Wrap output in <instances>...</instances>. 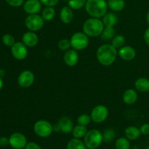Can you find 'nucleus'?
Returning <instances> with one entry per match:
<instances>
[{
    "label": "nucleus",
    "instance_id": "f257e3e1",
    "mask_svg": "<svg viewBox=\"0 0 149 149\" xmlns=\"http://www.w3.org/2000/svg\"><path fill=\"white\" fill-rule=\"evenodd\" d=\"M118 51L111 44H105L98 47L96 52L97 61L104 66H109L115 62Z\"/></svg>",
    "mask_w": 149,
    "mask_h": 149
},
{
    "label": "nucleus",
    "instance_id": "f03ea898",
    "mask_svg": "<svg viewBox=\"0 0 149 149\" xmlns=\"http://www.w3.org/2000/svg\"><path fill=\"white\" fill-rule=\"evenodd\" d=\"M85 10L91 17L101 18L108 12V3L106 0H87Z\"/></svg>",
    "mask_w": 149,
    "mask_h": 149
},
{
    "label": "nucleus",
    "instance_id": "7ed1b4c3",
    "mask_svg": "<svg viewBox=\"0 0 149 149\" xmlns=\"http://www.w3.org/2000/svg\"><path fill=\"white\" fill-rule=\"evenodd\" d=\"M105 26L100 18L90 17L85 20L83 24V32L90 37H97L100 36Z\"/></svg>",
    "mask_w": 149,
    "mask_h": 149
},
{
    "label": "nucleus",
    "instance_id": "20e7f679",
    "mask_svg": "<svg viewBox=\"0 0 149 149\" xmlns=\"http://www.w3.org/2000/svg\"><path fill=\"white\" fill-rule=\"evenodd\" d=\"M103 141V133L97 130L87 131L84 138V143L87 148L96 149L101 145Z\"/></svg>",
    "mask_w": 149,
    "mask_h": 149
},
{
    "label": "nucleus",
    "instance_id": "39448f33",
    "mask_svg": "<svg viewBox=\"0 0 149 149\" xmlns=\"http://www.w3.org/2000/svg\"><path fill=\"white\" fill-rule=\"evenodd\" d=\"M71 47L77 51L83 50L89 45V36L84 32L78 31L74 33L71 36Z\"/></svg>",
    "mask_w": 149,
    "mask_h": 149
},
{
    "label": "nucleus",
    "instance_id": "423d86ee",
    "mask_svg": "<svg viewBox=\"0 0 149 149\" xmlns=\"http://www.w3.org/2000/svg\"><path fill=\"white\" fill-rule=\"evenodd\" d=\"M33 131L37 136L40 138H47L50 136L53 132V126L45 119H40L35 122L33 125Z\"/></svg>",
    "mask_w": 149,
    "mask_h": 149
},
{
    "label": "nucleus",
    "instance_id": "0eeeda50",
    "mask_svg": "<svg viewBox=\"0 0 149 149\" xmlns=\"http://www.w3.org/2000/svg\"><path fill=\"white\" fill-rule=\"evenodd\" d=\"M45 20L42 16L38 14L29 15L25 20V26L28 30L31 31H39L43 28Z\"/></svg>",
    "mask_w": 149,
    "mask_h": 149
},
{
    "label": "nucleus",
    "instance_id": "6e6552de",
    "mask_svg": "<svg viewBox=\"0 0 149 149\" xmlns=\"http://www.w3.org/2000/svg\"><path fill=\"white\" fill-rule=\"evenodd\" d=\"M109 109L104 105H97L92 110L90 116L93 122L100 124L105 122L109 116Z\"/></svg>",
    "mask_w": 149,
    "mask_h": 149
},
{
    "label": "nucleus",
    "instance_id": "1a4fd4ad",
    "mask_svg": "<svg viewBox=\"0 0 149 149\" xmlns=\"http://www.w3.org/2000/svg\"><path fill=\"white\" fill-rule=\"evenodd\" d=\"M11 53L15 59L23 61L28 55V47L23 42H15L11 47Z\"/></svg>",
    "mask_w": 149,
    "mask_h": 149
},
{
    "label": "nucleus",
    "instance_id": "9d476101",
    "mask_svg": "<svg viewBox=\"0 0 149 149\" xmlns=\"http://www.w3.org/2000/svg\"><path fill=\"white\" fill-rule=\"evenodd\" d=\"M10 146L14 149L25 148L27 143V139L23 134L20 132H15L10 135Z\"/></svg>",
    "mask_w": 149,
    "mask_h": 149
},
{
    "label": "nucleus",
    "instance_id": "9b49d317",
    "mask_svg": "<svg viewBox=\"0 0 149 149\" xmlns=\"http://www.w3.org/2000/svg\"><path fill=\"white\" fill-rule=\"evenodd\" d=\"M35 77L32 71L25 70L22 71L17 78V83L19 86L23 88H28L31 87L34 82Z\"/></svg>",
    "mask_w": 149,
    "mask_h": 149
},
{
    "label": "nucleus",
    "instance_id": "f8f14e48",
    "mask_svg": "<svg viewBox=\"0 0 149 149\" xmlns=\"http://www.w3.org/2000/svg\"><path fill=\"white\" fill-rule=\"evenodd\" d=\"M42 5L39 0H26L23 3V10L28 15L37 14L42 10Z\"/></svg>",
    "mask_w": 149,
    "mask_h": 149
},
{
    "label": "nucleus",
    "instance_id": "ddd939ff",
    "mask_svg": "<svg viewBox=\"0 0 149 149\" xmlns=\"http://www.w3.org/2000/svg\"><path fill=\"white\" fill-rule=\"evenodd\" d=\"M118 55L124 61H130L133 60L136 56V51L132 47L125 45L118 50Z\"/></svg>",
    "mask_w": 149,
    "mask_h": 149
},
{
    "label": "nucleus",
    "instance_id": "4468645a",
    "mask_svg": "<svg viewBox=\"0 0 149 149\" xmlns=\"http://www.w3.org/2000/svg\"><path fill=\"white\" fill-rule=\"evenodd\" d=\"M64 63L69 67H74L79 62V54L77 50L72 49L65 51L63 56Z\"/></svg>",
    "mask_w": 149,
    "mask_h": 149
},
{
    "label": "nucleus",
    "instance_id": "2eb2a0df",
    "mask_svg": "<svg viewBox=\"0 0 149 149\" xmlns=\"http://www.w3.org/2000/svg\"><path fill=\"white\" fill-rule=\"evenodd\" d=\"M22 42L25 44V45L28 47H33L36 46L39 42V37L35 32L29 31L26 32L22 36Z\"/></svg>",
    "mask_w": 149,
    "mask_h": 149
},
{
    "label": "nucleus",
    "instance_id": "dca6fc26",
    "mask_svg": "<svg viewBox=\"0 0 149 149\" xmlns=\"http://www.w3.org/2000/svg\"><path fill=\"white\" fill-rule=\"evenodd\" d=\"M58 125L61 128V132L63 133L68 134L70 132H72L74 129V123L71 119L67 116H63L58 121Z\"/></svg>",
    "mask_w": 149,
    "mask_h": 149
},
{
    "label": "nucleus",
    "instance_id": "f3484780",
    "mask_svg": "<svg viewBox=\"0 0 149 149\" xmlns=\"http://www.w3.org/2000/svg\"><path fill=\"white\" fill-rule=\"evenodd\" d=\"M60 18L65 24L71 23L74 19V13L72 9L69 6H65L63 7L60 12Z\"/></svg>",
    "mask_w": 149,
    "mask_h": 149
},
{
    "label": "nucleus",
    "instance_id": "a211bd4d",
    "mask_svg": "<svg viewBox=\"0 0 149 149\" xmlns=\"http://www.w3.org/2000/svg\"><path fill=\"white\" fill-rule=\"evenodd\" d=\"M138 93L135 90L128 89L123 94V101L127 105H132L138 100Z\"/></svg>",
    "mask_w": 149,
    "mask_h": 149
},
{
    "label": "nucleus",
    "instance_id": "6ab92c4d",
    "mask_svg": "<svg viewBox=\"0 0 149 149\" xmlns=\"http://www.w3.org/2000/svg\"><path fill=\"white\" fill-rule=\"evenodd\" d=\"M125 135L129 141H135L141 137V132L137 127L130 126L125 129Z\"/></svg>",
    "mask_w": 149,
    "mask_h": 149
},
{
    "label": "nucleus",
    "instance_id": "aec40b11",
    "mask_svg": "<svg viewBox=\"0 0 149 149\" xmlns=\"http://www.w3.org/2000/svg\"><path fill=\"white\" fill-rule=\"evenodd\" d=\"M135 87L141 93H148L149 92V79L146 77L138 78L135 81Z\"/></svg>",
    "mask_w": 149,
    "mask_h": 149
},
{
    "label": "nucleus",
    "instance_id": "412c9836",
    "mask_svg": "<svg viewBox=\"0 0 149 149\" xmlns=\"http://www.w3.org/2000/svg\"><path fill=\"white\" fill-rule=\"evenodd\" d=\"M103 24L105 26H110V27H114L115 25L117 23L118 17L116 14L113 13H106L103 17Z\"/></svg>",
    "mask_w": 149,
    "mask_h": 149
},
{
    "label": "nucleus",
    "instance_id": "4be33fe9",
    "mask_svg": "<svg viewBox=\"0 0 149 149\" xmlns=\"http://www.w3.org/2000/svg\"><path fill=\"white\" fill-rule=\"evenodd\" d=\"M108 7L113 12H120L125 7V0H109L107 1Z\"/></svg>",
    "mask_w": 149,
    "mask_h": 149
},
{
    "label": "nucleus",
    "instance_id": "5701e85b",
    "mask_svg": "<svg viewBox=\"0 0 149 149\" xmlns=\"http://www.w3.org/2000/svg\"><path fill=\"white\" fill-rule=\"evenodd\" d=\"M87 126H83V125H77V126H75L73 129L72 131V135L74 136V138H84L85 135L87 132Z\"/></svg>",
    "mask_w": 149,
    "mask_h": 149
},
{
    "label": "nucleus",
    "instance_id": "b1692460",
    "mask_svg": "<svg viewBox=\"0 0 149 149\" xmlns=\"http://www.w3.org/2000/svg\"><path fill=\"white\" fill-rule=\"evenodd\" d=\"M84 142L78 138H73L67 143L66 149H87Z\"/></svg>",
    "mask_w": 149,
    "mask_h": 149
},
{
    "label": "nucleus",
    "instance_id": "393cba45",
    "mask_svg": "<svg viewBox=\"0 0 149 149\" xmlns=\"http://www.w3.org/2000/svg\"><path fill=\"white\" fill-rule=\"evenodd\" d=\"M42 17L45 21H50L55 17V10L53 7H46L42 13Z\"/></svg>",
    "mask_w": 149,
    "mask_h": 149
},
{
    "label": "nucleus",
    "instance_id": "a878e982",
    "mask_svg": "<svg viewBox=\"0 0 149 149\" xmlns=\"http://www.w3.org/2000/svg\"><path fill=\"white\" fill-rule=\"evenodd\" d=\"M101 38L105 41L111 40L115 36V29L113 27L110 26H105L103 32L101 33Z\"/></svg>",
    "mask_w": 149,
    "mask_h": 149
},
{
    "label": "nucleus",
    "instance_id": "bb28decb",
    "mask_svg": "<svg viewBox=\"0 0 149 149\" xmlns=\"http://www.w3.org/2000/svg\"><path fill=\"white\" fill-rule=\"evenodd\" d=\"M125 43H126V39L122 35H115L111 39V45L116 49H120L121 47L125 46Z\"/></svg>",
    "mask_w": 149,
    "mask_h": 149
},
{
    "label": "nucleus",
    "instance_id": "cd10ccee",
    "mask_svg": "<svg viewBox=\"0 0 149 149\" xmlns=\"http://www.w3.org/2000/svg\"><path fill=\"white\" fill-rule=\"evenodd\" d=\"M116 149H130V143L127 138L125 137L118 138L116 141Z\"/></svg>",
    "mask_w": 149,
    "mask_h": 149
},
{
    "label": "nucleus",
    "instance_id": "c85d7f7f",
    "mask_svg": "<svg viewBox=\"0 0 149 149\" xmlns=\"http://www.w3.org/2000/svg\"><path fill=\"white\" fill-rule=\"evenodd\" d=\"M87 0H68V6L72 10H78L84 7Z\"/></svg>",
    "mask_w": 149,
    "mask_h": 149
},
{
    "label": "nucleus",
    "instance_id": "c756f323",
    "mask_svg": "<svg viewBox=\"0 0 149 149\" xmlns=\"http://www.w3.org/2000/svg\"><path fill=\"white\" fill-rule=\"evenodd\" d=\"M115 136H116V135H115V132L113 129L109 128V129L106 130L103 133V141L106 143L112 142L114 140Z\"/></svg>",
    "mask_w": 149,
    "mask_h": 149
},
{
    "label": "nucleus",
    "instance_id": "7c9ffc66",
    "mask_svg": "<svg viewBox=\"0 0 149 149\" xmlns=\"http://www.w3.org/2000/svg\"><path fill=\"white\" fill-rule=\"evenodd\" d=\"M91 121V116H89L88 114H86V113L79 115L77 118V124L80 125H83V126H87Z\"/></svg>",
    "mask_w": 149,
    "mask_h": 149
},
{
    "label": "nucleus",
    "instance_id": "2f4dec72",
    "mask_svg": "<svg viewBox=\"0 0 149 149\" xmlns=\"http://www.w3.org/2000/svg\"><path fill=\"white\" fill-rule=\"evenodd\" d=\"M58 47L61 50L67 51L70 49L71 47V41L68 39H62L58 42Z\"/></svg>",
    "mask_w": 149,
    "mask_h": 149
},
{
    "label": "nucleus",
    "instance_id": "473e14b6",
    "mask_svg": "<svg viewBox=\"0 0 149 149\" xmlns=\"http://www.w3.org/2000/svg\"><path fill=\"white\" fill-rule=\"evenodd\" d=\"M2 43L4 44L5 46L12 47L15 45V38L13 37L12 35L7 33V34H5L3 36Z\"/></svg>",
    "mask_w": 149,
    "mask_h": 149
},
{
    "label": "nucleus",
    "instance_id": "72a5a7b5",
    "mask_svg": "<svg viewBox=\"0 0 149 149\" xmlns=\"http://www.w3.org/2000/svg\"><path fill=\"white\" fill-rule=\"evenodd\" d=\"M5 1L9 5L13 7H20L24 3V0H5Z\"/></svg>",
    "mask_w": 149,
    "mask_h": 149
},
{
    "label": "nucleus",
    "instance_id": "f704fd0d",
    "mask_svg": "<svg viewBox=\"0 0 149 149\" xmlns=\"http://www.w3.org/2000/svg\"><path fill=\"white\" fill-rule=\"evenodd\" d=\"M39 1L46 7H55L59 2V0H39Z\"/></svg>",
    "mask_w": 149,
    "mask_h": 149
},
{
    "label": "nucleus",
    "instance_id": "c9c22d12",
    "mask_svg": "<svg viewBox=\"0 0 149 149\" xmlns=\"http://www.w3.org/2000/svg\"><path fill=\"white\" fill-rule=\"evenodd\" d=\"M140 131L141 132V135H149V124H143L140 127Z\"/></svg>",
    "mask_w": 149,
    "mask_h": 149
},
{
    "label": "nucleus",
    "instance_id": "e433bc0d",
    "mask_svg": "<svg viewBox=\"0 0 149 149\" xmlns=\"http://www.w3.org/2000/svg\"><path fill=\"white\" fill-rule=\"evenodd\" d=\"M10 145V140L6 137H1L0 138V146L7 147Z\"/></svg>",
    "mask_w": 149,
    "mask_h": 149
},
{
    "label": "nucleus",
    "instance_id": "4c0bfd02",
    "mask_svg": "<svg viewBox=\"0 0 149 149\" xmlns=\"http://www.w3.org/2000/svg\"><path fill=\"white\" fill-rule=\"evenodd\" d=\"M25 149H42L41 147L38 145L37 143L34 142H30L26 144V147H25Z\"/></svg>",
    "mask_w": 149,
    "mask_h": 149
},
{
    "label": "nucleus",
    "instance_id": "58836bf2",
    "mask_svg": "<svg viewBox=\"0 0 149 149\" xmlns=\"http://www.w3.org/2000/svg\"><path fill=\"white\" fill-rule=\"evenodd\" d=\"M143 39L145 42L146 43V45L149 46V28H148V29L145 31V32H144Z\"/></svg>",
    "mask_w": 149,
    "mask_h": 149
},
{
    "label": "nucleus",
    "instance_id": "ea45409f",
    "mask_svg": "<svg viewBox=\"0 0 149 149\" xmlns=\"http://www.w3.org/2000/svg\"><path fill=\"white\" fill-rule=\"evenodd\" d=\"M5 75V71L4 69H0V77L2 78Z\"/></svg>",
    "mask_w": 149,
    "mask_h": 149
},
{
    "label": "nucleus",
    "instance_id": "a19ab883",
    "mask_svg": "<svg viewBox=\"0 0 149 149\" xmlns=\"http://www.w3.org/2000/svg\"><path fill=\"white\" fill-rule=\"evenodd\" d=\"M2 87H3V81H2V79H1V77H0V90L2 89Z\"/></svg>",
    "mask_w": 149,
    "mask_h": 149
},
{
    "label": "nucleus",
    "instance_id": "79ce46f5",
    "mask_svg": "<svg viewBox=\"0 0 149 149\" xmlns=\"http://www.w3.org/2000/svg\"><path fill=\"white\" fill-rule=\"evenodd\" d=\"M146 21H147V23L149 25V10L146 14Z\"/></svg>",
    "mask_w": 149,
    "mask_h": 149
},
{
    "label": "nucleus",
    "instance_id": "37998d69",
    "mask_svg": "<svg viewBox=\"0 0 149 149\" xmlns=\"http://www.w3.org/2000/svg\"><path fill=\"white\" fill-rule=\"evenodd\" d=\"M146 149H149V146H148V148H147Z\"/></svg>",
    "mask_w": 149,
    "mask_h": 149
}]
</instances>
